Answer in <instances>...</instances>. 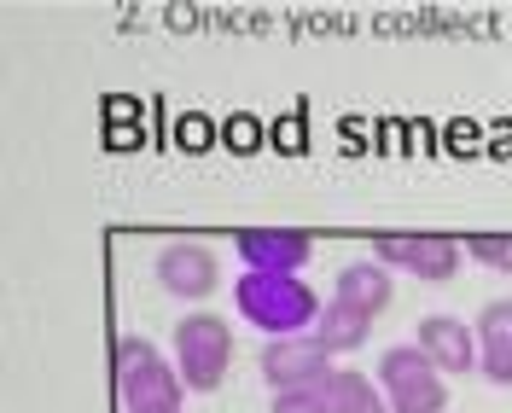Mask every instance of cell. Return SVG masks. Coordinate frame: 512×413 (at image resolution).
Instances as JSON below:
<instances>
[{
    "label": "cell",
    "instance_id": "ac0fdd59",
    "mask_svg": "<svg viewBox=\"0 0 512 413\" xmlns=\"http://www.w3.org/2000/svg\"><path fill=\"white\" fill-rule=\"evenodd\" d=\"M128 413H187V402H158V408H128Z\"/></svg>",
    "mask_w": 512,
    "mask_h": 413
},
{
    "label": "cell",
    "instance_id": "5bb4252c",
    "mask_svg": "<svg viewBox=\"0 0 512 413\" xmlns=\"http://www.w3.org/2000/svg\"><path fill=\"white\" fill-rule=\"evenodd\" d=\"M466 256L483 262V268H495V274H512V233H472Z\"/></svg>",
    "mask_w": 512,
    "mask_h": 413
},
{
    "label": "cell",
    "instance_id": "9a60e30c",
    "mask_svg": "<svg viewBox=\"0 0 512 413\" xmlns=\"http://www.w3.org/2000/svg\"><path fill=\"white\" fill-rule=\"evenodd\" d=\"M268 413H332L326 408V390H280Z\"/></svg>",
    "mask_w": 512,
    "mask_h": 413
},
{
    "label": "cell",
    "instance_id": "2e32d148",
    "mask_svg": "<svg viewBox=\"0 0 512 413\" xmlns=\"http://www.w3.org/2000/svg\"><path fill=\"white\" fill-rule=\"evenodd\" d=\"M222 140L233 146V152H256V146H262V123H256V117H227Z\"/></svg>",
    "mask_w": 512,
    "mask_h": 413
},
{
    "label": "cell",
    "instance_id": "e0dca14e",
    "mask_svg": "<svg viewBox=\"0 0 512 413\" xmlns=\"http://www.w3.org/2000/svg\"><path fill=\"white\" fill-rule=\"evenodd\" d=\"M210 128H216L210 117H181V146H187V152H204V146L216 140Z\"/></svg>",
    "mask_w": 512,
    "mask_h": 413
},
{
    "label": "cell",
    "instance_id": "6da1fadb",
    "mask_svg": "<svg viewBox=\"0 0 512 413\" xmlns=\"http://www.w3.org/2000/svg\"><path fill=\"white\" fill-rule=\"evenodd\" d=\"M233 309H239V320H251L256 332L274 344V338L315 332L326 303L315 297V286L303 274H239L233 280Z\"/></svg>",
    "mask_w": 512,
    "mask_h": 413
},
{
    "label": "cell",
    "instance_id": "4fadbf2b",
    "mask_svg": "<svg viewBox=\"0 0 512 413\" xmlns=\"http://www.w3.org/2000/svg\"><path fill=\"white\" fill-rule=\"evenodd\" d=\"M367 338H373V320L326 297V309H320V320H315V344L320 350L326 355H350V350H361Z\"/></svg>",
    "mask_w": 512,
    "mask_h": 413
},
{
    "label": "cell",
    "instance_id": "8fae6325",
    "mask_svg": "<svg viewBox=\"0 0 512 413\" xmlns=\"http://www.w3.org/2000/svg\"><path fill=\"white\" fill-rule=\"evenodd\" d=\"M390 268L384 262H350V268H338V286H332V303H344L355 315L379 320L390 309Z\"/></svg>",
    "mask_w": 512,
    "mask_h": 413
},
{
    "label": "cell",
    "instance_id": "7a4b0ae2",
    "mask_svg": "<svg viewBox=\"0 0 512 413\" xmlns=\"http://www.w3.org/2000/svg\"><path fill=\"white\" fill-rule=\"evenodd\" d=\"M111 373L123 408H158V402H187L181 367H169L152 338H117L111 344Z\"/></svg>",
    "mask_w": 512,
    "mask_h": 413
},
{
    "label": "cell",
    "instance_id": "3957f363",
    "mask_svg": "<svg viewBox=\"0 0 512 413\" xmlns=\"http://www.w3.org/2000/svg\"><path fill=\"white\" fill-rule=\"evenodd\" d=\"M227 361H233V326L222 315H181L175 320V367L187 390H222Z\"/></svg>",
    "mask_w": 512,
    "mask_h": 413
},
{
    "label": "cell",
    "instance_id": "5b68a950",
    "mask_svg": "<svg viewBox=\"0 0 512 413\" xmlns=\"http://www.w3.org/2000/svg\"><path fill=\"white\" fill-rule=\"evenodd\" d=\"M373 262L408 268L414 280L443 286V280L460 274V262H466V239H454V233H379L373 239Z\"/></svg>",
    "mask_w": 512,
    "mask_h": 413
},
{
    "label": "cell",
    "instance_id": "ba28073f",
    "mask_svg": "<svg viewBox=\"0 0 512 413\" xmlns=\"http://www.w3.org/2000/svg\"><path fill=\"white\" fill-rule=\"evenodd\" d=\"M233 251L245 262V274H297L315 256V239L303 227H245Z\"/></svg>",
    "mask_w": 512,
    "mask_h": 413
},
{
    "label": "cell",
    "instance_id": "7c38bea8",
    "mask_svg": "<svg viewBox=\"0 0 512 413\" xmlns=\"http://www.w3.org/2000/svg\"><path fill=\"white\" fill-rule=\"evenodd\" d=\"M320 390H326V408H332V413H390L384 384L367 379V373H350V367H338Z\"/></svg>",
    "mask_w": 512,
    "mask_h": 413
},
{
    "label": "cell",
    "instance_id": "9c48e42d",
    "mask_svg": "<svg viewBox=\"0 0 512 413\" xmlns=\"http://www.w3.org/2000/svg\"><path fill=\"white\" fill-rule=\"evenodd\" d=\"M419 350H425V361L437 367V373H478V355H483V344H478V326H466V320H454V315H425L419 320V338H414Z\"/></svg>",
    "mask_w": 512,
    "mask_h": 413
},
{
    "label": "cell",
    "instance_id": "30bf717a",
    "mask_svg": "<svg viewBox=\"0 0 512 413\" xmlns=\"http://www.w3.org/2000/svg\"><path fill=\"white\" fill-rule=\"evenodd\" d=\"M478 373L489 384H507L512 390V297H495L478 309Z\"/></svg>",
    "mask_w": 512,
    "mask_h": 413
},
{
    "label": "cell",
    "instance_id": "277c9868",
    "mask_svg": "<svg viewBox=\"0 0 512 413\" xmlns=\"http://www.w3.org/2000/svg\"><path fill=\"white\" fill-rule=\"evenodd\" d=\"M379 384L390 413H448V379L425 361L419 344H390L379 355Z\"/></svg>",
    "mask_w": 512,
    "mask_h": 413
},
{
    "label": "cell",
    "instance_id": "52a82bcc",
    "mask_svg": "<svg viewBox=\"0 0 512 413\" xmlns=\"http://www.w3.org/2000/svg\"><path fill=\"white\" fill-rule=\"evenodd\" d=\"M152 274H158V286L175 297V303H204L216 280H222V262L210 245H198V239H169L152 262Z\"/></svg>",
    "mask_w": 512,
    "mask_h": 413
},
{
    "label": "cell",
    "instance_id": "8992f818",
    "mask_svg": "<svg viewBox=\"0 0 512 413\" xmlns=\"http://www.w3.org/2000/svg\"><path fill=\"white\" fill-rule=\"evenodd\" d=\"M332 373H338V367H332V355L315 344V332L262 344V384H268L274 396H280V390H320Z\"/></svg>",
    "mask_w": 512,
    "mask_h": 413
}]
</instances>
